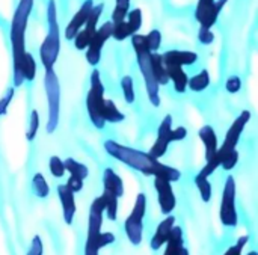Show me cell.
Listing matches in <instances>:
<instances>
[{"label":"cell","instance_id":"11","mask_svg":"<svg viewBox=\"0 0 258 255\" xmlns=\"http://www.w3.org/2000/svg\"><path fill=\"white\" fill-rule=\"evenodd\" d=\"M112 30H113V23L112 21H106L104 24H101L100 29L95 30L91 42L86 47V60L89 65L95 67L100 59H101V50L106 44V41L112 36Z\"/></svg>","mask_w":258,"mask_h":255},{"label":"cell","instance_id":"14","mask_svg":"<svg viewBox=\"0 0 258 255\" xmlns=\"http://www.w3.org/2000/svg\"><path fill=\"white\" fill-rule=\"evenodd\" d=\"M171 135H172V116L166 115L163 118V121L160 122V125H159L156 142L151 147V150L148 151V154L151 157H154V159L163 157L166 154L168 148H169V144L172 142V136Z\"/></svg>","mask_w":258,"mask_h":255},{"label":"cell","instance_id":"8","mask_svg":"<svg viewBox=\"0 0 258 255\" xmlns=\"http://www.w3.org/2000/svg\"><path fill=\"white\" fill-rule=\"evenodd\" d=\"M145 212H147V197H145V194H138L133 210L124 222V230H125L127 239L135 246H139L144 239Z\"/></svg>","mask_w":258,"mask_h":255},{"label":"cell","instance_id":"17","mask_svg":"<svg viewBox=\"0 0 258 255\" xmlns=\"http://www.w3.org/2000/svg\"><path fill=\"white\" fill-rule=\"evenodd\" d=\"M94 8V2L92 0H85L83 5L80 6V9L77 11V14L71 18L70 24L67 26V30H65V36L67 39H74V36L80 32V29L85 26L91 11Z\"/></svg>","mask_w":258,"mask_h":255},{"label":"cell","instance_id":"18","mask_svg":"<svg viewBox=\"0 0 258 255\" xmlns=\"http://www.w3.org/2000/svg\"><path fill=\"white\" fill-rule=\"evenodd\" d=\"M174 225H175V216H171V215L166 216L159 224V227H157V230H156V233H154V236H153V239L150 242V246H151L153 251H159L162 246L166 245V242H168V239L171 236V231H172Z\"/></svg>","mask_w":258,"mask_h":255},{"label":"cell","instance_id":"16","mask_svg":"<svg viewBox=\"0 0 258 255\" xmlns=\"http://www.w3.org/2000/svg\"><path fill=\"white\" fill-rule=\"evenodd\" d=\"M57 195H59V201L62 206V216L67 225H71L76 216V200H74V194L68 189L67 184H59L57 186Z\"/></svg>","mask_w":258,"mask_h":255},{"label":"cell","instance_id":"25","mask_svg":"<svg viewBox=\"0 0 258 255\" xmlns=\"http://www.w3.org/2000/svg\"><path fill=\"white\" fill-rule=\"evenodd\" d=\"M209 85H210V74L207 70H203L200 74L194 76L187 82V88L194 92H203L204 89H207Z\"/></svg>","mask_w":258,"mask_h":255},{"label":"cell","instance_id":"29","mask_svg":"<svg viewBox=\"0 0 258 255\" xmlns=\"http://www.w3.org/2000/svg\"><path fill=\"white\" fill-rule=\"evenodd\" d=\"M128 8H130V0H116L115 9L112 12V20H113L112 23L118 24V23L124 21L128 14Z\"/></svg>","mask_w":258,"mask_h":255},{"label":"cell","instance_id":"23","mask_svg":"<svg viewBox=\"0 0 258 255\" xmlns=\"http://www.w3.org/2000/svg\"><path fill=\"white\" fill-rule=\"evenodd\" d=\"M63 166H65V171L70 172V177H74V178H79V180L85 181V178H88V175H89L88 166L77 162V160H74V159H71V157L65 159Z\"/></svg>","mask_w":258,"mask_h":255},{"label":"cell","instance_id":"38","mask_svg":"<svg viewBox=\"0 0 258 255\" xmlns=\"http://www.w3.org/2000/svg\"><path fill=\"white\" fill-rule=\"evenodd\" d=\"M239 163V153L237 151H234L233 154H230V156H227L222 162H221V166L225 169V171H231V169H234L236 168V165Z\"/></svg>","mask_w":258,"mask_h":255},{"label":"cell","instance_id":"12","mask_svg":"<svg viewBox=\"0 0 258 255\" xmlns=\"http://www.w3.org/2000/svg\"><path fill=\"white\" fill-rule=\"evenodd\" d=\"M228 0H200L197 11H195V18L200 21L203 29H210L216 23L221 11L227 5Z\"/></svg>","mask_w":258,"mask_h":255},{"label":"cell","instance_id":"34","mask_svg":"<svg viewBox=\"0 0 258 255\" xmlns=\"http://www.w3.org/2000/svg\"><path fill=\"white\" fill-rule=\"evenodd\" d=\"M14 92H15V88L11 86V88H8L6 94L0 98V116L8 113V107H9V104H11V101L14 98Z\"/></svg>","mask_w":258,"mask_h":255},{"label":"cell","instance_id":"10","mask_svg":"<svg viewBox=\"0 0 258 255\" xmlns=\"http://www.w3.org/2000/svg\"><path fill=\"white\" fill-rule=\"evenodd\" d=\"M249 119H251V112H249V110H243V112L234 119V122L231 124V127L228 129L227 136H225V141H224L222 147L218 148V153H216V157H218V160H219V166H221V162H222L227 156H230V154H233L234 151H237V144H239L240 136H242V133H243V129L246 127V124L249 122Z\"/></svg>","mask_w":258,"mask_h":255},{"label":"cell","instance_id":"21","mask_svg":"<svg viewBox=\"0 0 258 255\" xmlns=\"http://www.w3.org/2000/svg\"><path fill=\"white\" fill-rule=\"evenodd\" d=\"M103 186H104V190L113 194L118 198H121L124 195V183H122L121 177L112 168H106L104 169V174H103Z\"/></svg>","mask_w":258,"mask_h":255},{"label":"cell","instance_id":"7","mask_svg":"<svg viewBox=\"0 0 258 255\" xmlns=\"http://www.w3.org/2000/svg\"><path fill=\"white\" fill-rule=\"evenodd\" d=\"M44 88H45L47 104H48V118H47L45 130L48 135H51L56 132L59 125V115H60V85L54 70L45 71Z\"/></svg>","mask_w":258,"mask_h":255},{"label":"cell","instance_id":"39","mask_svg":"<svg viewBox=\"0 0 258 255\" xmlns=\"http://www.w3.org/2000/svg\"><path fill=\"white\" fill-rule=\"evenodd\" d=\"M115 240H116V237H115L113 233H109V231L100 233L98 240H97L98 249H101V248H104V246H107V245H110V243H115Z\"/></svg>","mask_w":258,"mask_h":255},{"label":"cell","instance_id":"26","mask_svg":"<svg viewBox=\"0 0 258 255\" xmlns=\"http://www.w3.org/2000/svg\"><path fill=\"white\" fill-rule=\"evenodd\" d=\"M20 74L23 77V80H29L32 82L36 76V63H35V59L30 53H26L24 56V60L21 63V70H20Z\"/></svg>","mask_w":258,"mask_h":255},{"label":"cell","instance_id":"37","mask_svg":"<svg viewBox=\"0 0 258 255\" xmlns=\"http://www.w3.org/2000/svg\"><path fill=\"white\" fill-rule=\"evenodd\" d=\"M225 88H227V91H228L230 94H237V92L240 91V88H242V80H240V77H239V76H231V77L227 80Z\"/></svg>","mask_w":258,"mask_h":255},{"label":"cell","instance_id":"43","mask_svg":"<svg viewBox=\"0 0 258 255\" xmlns=\"http://www.w3.org/2000/svg\"><path fill=\"white\" fill-rule=\"evenodd\" d=\"M98 248H95L94 245H91V243H86L85 245V255H98Z\"/></svg>","mask_w":258,"mask_h":255},{"label":"cell","instance_id":"2","mask_svg":"<svg viewBox=\"0 0 258 255\" xmlns=\"http://www.w3.org/2000/svg\"><path fill=\"white\" fill-rule=\"evenodd\" d=\"M33 8V0H20L18 6L14 12L12 23H11V45H12V82L14 88H20L24 80L20 74L21 63L26 56V27H27V20Z\"/></svg>","mask_w":258,"mask_h":255},{"label":"cell","instance_id":"44","mask_svg":"<svg viewBox=\"0 0 258 255\" xmlns=\"http://www.w3.org/2000/svg\"><path fill=\"white\" fill-rule=\"evenodd\" d=\"M246 255H258V254H257V252H255V251H251L249 254H246Z\"/></svg>","mask_w":258,"mask_h":255},{"label":"cell","instance_id":"35","mask_svg":"<svg viewBox=\"0 0 258 255\" xmlns=\"http://www.w3.org/2000/svg\"><path fill=\"white\" fill-rule=\"evenodd\" d=\"M248 242H249V236H242V237L237 240V243H236L234 246H231L224 255H242L243 248L246 246Z\"/></svg>","mask_w":258,"mask_h":255},{"label":"cell","instance_id":"4","mask_svg":"<svg viewBox=\"0 0 258 255\" xmlns=\"http://www.w3.org/2000/svg\"><path fill=\"white\" fill-rule=\"evenodd\" d=\"M47 23H48V32H47L44 42L41 44V48H39L41 62H42L45 71L53 70L54 63L57 60V56H59V50H60V30H59L56 2L54 0H48Z\"/></svg>","mask_w":258,"mask_h":255},{"label":"cell","instance_id":"6","mask_svg":"<svg viewBox=\"0 0 258 255\" xmlns=\"http://www.w3.org/2000/svg\"><path fill=\"white\" fill-rule=\"evenodd\" d=\"M104 86L100 77V71L94 70L91 74V89L86 95V110L89 115L91 122L97 129H104L106 121L103 118V109H104Z\"/></svg>","mask_w":258,"mask_h":255},{"label":"cell","instance_id":"22","mask_svg":"<svg viewBox=\"0 0 258 255\" xmlns=\"http://www.w3.org/2000/svg\"><path fill=\"white\" fill-rule=\"evenodd\" d=\"M151 70H153V76L156 79V82L160 85H168L169 83V77L163 63V56L160 53H151Z\"/></svg>","mask_w":258,"mask_h":255},{"label":"cell","instance_id":"33","mask_svg":"<svg viewBox=\"0 0 258 255\" xmlns=\"http://www.w3.org/2000/svg\"><path fill=\"white\" fill-rule=\"evenodd\" d=\"M147 36V42H148V48H150V51L151 53H156L159 48H160V45H162V33L157 30V29H154V30H151L148 35H145Z\"/></svg>","mask_w":258,"mask_h":255},{"label":"cell","instance_id":"5","mask_svg":"<svg viewBox=\"0 0 258 255\" xmlns=\"http://www.w3.org/2000/svg\"><path fill=\"white\" fill-rule=\"evenodd\" d=\"M162 56H163V63H165L168 77L174 83V89L178 94H183L189 82V77L183 71V67L194 65L198 60V54L194 51H184V50H169Z\"/></svg>","mask_w":258,"mask_h":255},{"label":"cell","instance_id":"42","mask_svg":"<svg viewBox=\"0 0 258 255\" xmlns=\"http://www.w3.org/2000/svg\"><path fill=\"white\" fill-rule=\"evenodd\" d=\"M172 142H178V141H183L186 136H187V130L186 127H177L175 130H172Z\"/></svg>","mask_w":258,"mask_h":255},{"label":"cell","instance_id":"19","mask_svg":"<svg viewBox=\"0 0 258 255\" xmlns=\"http://www.w3.org/2000/svg\"><path fill=\"white\" fill-rule=\"evenodd\" d=\"M198 135H200V139L203 141L204 148H206V162H209L216 156L218 148H219L216 132H215V129L212 125H204L198 132Z\"/></svg>","mask_w":258,"mask_h":255},{"label":"cell","instance_id":"24","mask_svg":"<svg viewBox=\"0 0 258 255\" xmlns=\"http://www.w3.org/2000/svg\"><path fill=\"white\" fill-rule=\"evenodd\" d=\"M103 118L106 122H112V124H116V122H121L124 121V113L116 107V104L112 101V100H106L104 101V109H103Z\"/></svg>","mask_w":258,"mask_h":255},{"label":"cell","instance_id":"13","mask_svg":"<svg viewBox=\"0 0 258 255\" xmlns=\"http://www.w3.org/2000/svg\"><path fill=\"white\" fill-rule=\"evenodd\" d=\"M103 9H104L103 3L94 6L86 23H85V26H83V29H80V32L74 36V47L77 50H85L88 47V44L91 42V39L97 30V23L100 20V15L103 14Z\"/></svg>","mask_w":258,"mask_h":255},{"label":"cell","instance_id":"28","mask_svg":"<svg viewBox=\"0 0 258 255\" xmlns=\"http://www.w3.org/2000/svg\"><path fill=\"white\" fill-rule=\"evenodd\" d=\"M195 184H197V187H198V192H200L203 201H204V203H209V201L212 200V194H213V190H212V183L209 181V178L204 177V175H201V174H198V175L195 177Z\"/></svg>","mask_w":258,"mask_h":255},{"label":"cell","instance_id":"41","mask_svg":"<svg viewBox=\"0 0 258 255\" xmlns=\"http://www.w3.org/2000/svg\"><path fill=\"white\" fill-rule=\"evenodd\" d=\"M65 184L68 186V189L73 194H79L83 189V180H79V178H74V177H70Z\"/></svg>","mask_w":258,"mask_h":255},{"label":"cell","instance_id":"40","mask_svg":"<svg viewBox=\"0 0 258 255\" xmlns=\"http://www.w3.org/2000/svg\"><path fill=\"white\" fill-rule=\"evenodd\" d=\"M198 39L203 42V44H212L213 42V39H215V35L212 33V30L210 29H203V27H200V32H198Z\"/></svg>","mask_w":258,"mask_h":255},{"label":"cell","instance_id":"31","mask_svg":"<svg viewBox=\"0 0 258 255\" xmlns=\"http://www.w3.org/2000/svg\"><path fill=\"white\" fill-rule=\"evenodd\" d=\"M38 129H39V113H38L36 109H33L32 113H30V118H29V129H27V133H26V139L29 142L35 141Z\"/></svg>","mask_w":258,"mask_h":255},{"label":"cell","instance_id":"30","mask_svg":"<svg viewBox=\"0 0 258 255\" xmlns=\"http://www.w3.org/2000/svg\"><path fill=\"white\" fill-rule=\"evenodd\" d=\"M121 88H122V95L125 103L133 104L135 103V86H133V79L130 76H124L121 79Z\"/></svg>","mask_w":258,"mask_h":255},{"label":"cell","instance_id":"3","mask_svg":"<svg viewBox=\"0 0 258 255\" xmlns=\"http://www.w3.org/2000/svg\"><path fill=\"white\" fill-rule=\"evenodd\" d=\"M132 44L138 57V65L141 68L144 82H145V88H147V95L150 103L157 107L160 106V94H159V83L156 82L154 76H153V70H151V51L148 48V42H147V36L136 33L132 36Z\"/></svg>","mask_w":258,"mask_h":255},{"label":"cell","instance_id":"1","mask_svg":"<svg viewBox=\"0 0 258 255\" xmlns=\"http://www.w3.org/2000/svg\"><path fill=\"white\" fill-rule=\"evenodd\" d=\"M104 150L107 151V154L110 157L116 159L118 162L130 166L132 169H135V171H138L147 177H150V175L151 177H162L171 183L172 181L175 183L181 178V172L177 168L163 165L162 162H159V159L151 157L145 151L121 145L116 141H106Z\"/></svg>","mask_w":258,"mask_h":255},{"label":"cell","instance_id":"36","mask_svg":"<svg viewBox=\"0 0 258 255\" xmlns=\"http://www.w3.org/2000/svg\"><path fill=\"white\" fill-rule=\"evenodd\" d=\"M44 254V243H42V239L36 234L33 239H32V243H30V248L27 251V255H42Z\"/></svg>","mask_w":258,"mask_h":255},{"label":"cell","instance_id":"9","mask_svg":"<svg viewBox=\"0 0 258 255\" xmlns=\"http://www.w3.org/2000/svg\"><path fill=\"white\" fill-rule=\"evenodd\" d=\"M236 195H237L236 180L233 175H228L225 186H224L221 210H219L221 222L225 227H237V224H239V215H237V207H236Z\"/></svg>","mask_w":258,"mask_h":255},{"label":"cell","instance_id":"27","mask_svg":"<svg viewBox=\"0 0 258 255\" xmlns=\"http://www.w3.org/2000/svg\"><path fill=\"white\" fill-rule=\"evenodd\" d=\"M32 189H33V192H35V195L38 198H47L48 197L50 187H48V184L45 181V177L41 172L33 175V178H32Z\"/></svg>","mask_w":258,"mask_h":255},{"label":"cell","instance_id":"20","mask_svg":"<svg viewBox=\"0 0 258 255\" xmlns=\"http://www.w3.org/2000/svg\"><path fill=\"white\" fill-rule=\"evenodd\" d=\"M163 255H189V251L184 246L183 240V230L180 227L174 225L171 236L166 242V251Z\"/></svg>","mask_w":258,"mask_h":255},{"label":"cell","instance_id":"32","mask_svg":"<svg viewBox=\"0 0 258 255\" xmlns=\"http://www.w3.org/2000/svg\"><path fill=\"white\" fill-rule=\"evenodd\" d=\"M48 168L53 177L56 178H62L65 175V166H63V160L57 156H51L48 160Z\"/></svg>","mask_w":258,"mask_h":255},{"label":"cell","instance_id":"15","mask_svg":"<svg viewBox=\"0 0 258 255\" xmlns=\"http://www.w3.org/2000/svg\"><path fill=\"white\" fill-rule=\"evenodd\" d=\"M154 187L157 192V200H159L162 213L169 216L177 206V198H175V194L172 189V183L168 181L166 178L154 177Z\"/></svg>","mask_w":258,"mask_h":255}]
</instances>
